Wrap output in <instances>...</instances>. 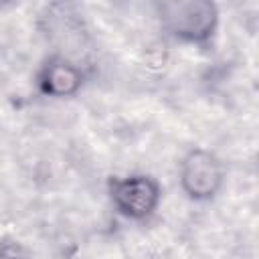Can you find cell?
<instances>
[{"label": "cell", "instance_id": "6da1fadb", "mask_svg": "<svg viewBox=\"0 0 259 259\" xmlns=\"http://www.w3.org/2000/svg\"><path fill=\"white\" fill-rule=\"evenodd\" d=\"M164 28L182 42H206L219 24V10L208 0H172L158 6Z\"/></svg>", "mask_w": 259, "mask_h": 259}, {"label": "cell", "instance_id": "7a4b0ae2", "mask_svg": "<svg viewBox=\"0 0 259 259\" xmlns=\"http://www.w3.org/2000/svg\"><path fill=\"white\" fill-rule=\"evenodd\" d=\"M107 192L117 212L132 221H144L152 217L162 198L158 180L146 174L113 176L107 182Z\"/></svg>", "mask_w": 259, "mask_h": 259}, {"label": "cell", "instance_id": "5b68a950", "mask_svg": "<svg viewBox=\"0 0 259 259\" xmlns=\"http://www.w3.org/2000/svg\"><path fill=\"white\" fill-rule=\"evenodd\" d=\"M0 259H28V255L18 241H2L0 243Z\"/></svg>", "mask_w": 259, "mask_h": 259}, {"label": "cell", "instance_id": "3957f363", "mask_svg": "<svg viewBox=\"0 0 259 259\" xmlns=\"http://www.w3.org/2000/svg\"><path fill=\"white\" fill-rule=\"evenodd\" d=\"M225 182L223 162L208 150L194 148L180 162V186L192 200L212 198Z\"/></svg>", "mask_w": 259, "mask_h": 259}, {"label": "cell", "instance_id": "277c9868", "mask_svg": "<svg viewBox=\"0 0 259 259\" xmlns=\"http://www.w3.org/2000/svg\"><path fill=\"white\" fill-rule=\"evenodd\" d=\"M81 69L63 57L49 59L38 73V87L49 97H71L81 89Z\"/></svg>", "mask_w": 259, "mask_h": 259}]
</instances>
